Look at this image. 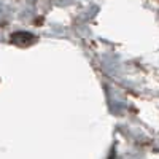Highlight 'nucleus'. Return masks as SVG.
Wrapping results in <instances>:
<instances>
[{"mask_svg": "<svg viewBox=\"0 0 159 159\" xmlns=\"http://www.w3.org/2000/svg\"><path fill=\"white\" fill-rule=\"evenodd\" d=\"M34 40L35 38L30 34H27V32H18V34H15L11 37V42L16 43V45H29V43L34 42Z\"/></svg>", "mask_w": 159, "mask_h": 159, "instance_id": "f257e3e1", "label": "nucleus"}]
</instances>
